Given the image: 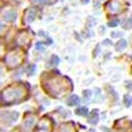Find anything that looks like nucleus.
<instances>
[{
  "label": "nucleus",
  "instance_id": "nucleus-10",
  "mask_svg": "<svg viewBox=\"0 0 132 132\" xmlns=\"http://www.w3.org/2000/svg\"><path fill=\"white\" fill-rule=\"evenodd\" d=\"M34 117H32V116H29V118L28 119H25V126H26V127H30L31 125H32V124H34Z\"/></svg>",
  "mask_w": 132,
  "mask_h": 132
},
{
  "label": "nucleus",
  "instance_id": "nucleus-1",
  "mask_svg": "<svg viewBox=\"0 0 132 132\" xmlns=\"http://www.w3.org/2000/svg\"><path fill=\"white\" fill-rule=\"evenodd\" d=\"M26 96V88L22 85H14L0 93V101L5 104L20 101Z\"/></svg>",
  "mask_w": 132,
  "mask_h": 132
},
{
  "label": "nucleus",
  "instance_id": "nucleus-18",
  "mask_svg": "<svg viewBox=\"0 0 132 132\" xmlns=\"http://www.w3.org/2000/svg\"><path fill=\"white\" fill-rule=\"evenodd\" d=\"M87 1H88V0H82V3H87Z\"/></svg>",
  "mask_w": 132,
  "mask_h": 132
},
{
  "label": "nucleus",
  "instance_id": "nucleus-14",
  "mask_svg": "<svg viewBox=\"0 0 132 132\" xmlns=\"http://www.w3.org/2000/svg\"><path fill=\"white\" fill-rule=\"evenodd\" d=\"M59 57L57 56H52L51 57V60H50V62H49V64L50 65H56V64H59Z\"/></svg>",
  "mask_w": 132,
  "mask_h": 132
},
{
  "label": "nucleus",
  "instance_id": "nucleus-19",
  "mask_svg": "<svg viewBox=\"0 0 132 132\" xmlns=\"http://www.w3.org/2000/svg\"><path fill=\"white\" fill-rule=\"evenodd\" d=\"M1 26H3V25H1V24H0V30H1Z\"/></svg>",
  "mask_w": 132,
  "mask_h": 132
},
{
  "label": "nucleus",
  "instance_id": "nucleus-2",
  "mask_svg": "<svg viewBox=\"0 0 132 132\" xmlns=\"http://www.w3.org/2000/svg\"><path fill=\"white\" fill-rule=\"evenodd\" d=\"M22 61V56L17 54V52H12V54H10L9 56L6 57V62L9 63L10 65H17L19 62Z\"/></svg>",
  "mask_w": 132,
  "mask_h": 132
},
{
  "label": "nucleus",
  "instance_id": "nucleus-12",
  "mask_svg": "<svg viewBox=\"0 0 132 132\" xmlns=\"http://www.w3.org/2000/svg\"><path fill=\"white\" fill-rule=\"evenodd\" d=\"M76 113L80 114V116H87V114H88V111H87L86 107H81V108H79V110H76Z\"/></svg>",
  "mask_w": 132,
  "mask_h": 132
},
{
  "label": "nucleus",
  "instance_id": "nucleus-9",
  "mask_svg": "<svg viewBox=\"0 0 132 132\" xmlns=\"http://www.w3.org/2000/svg\"><path fill=\"white\" fill-rule=\"evenodd\" d=\"M126 48V40H120L119 43H118V45H117V50L118 51H120V50H124Z\"/></svg>",
  "mask_w": 132,
  "mask_h": 132
},
{
  "label": "nucleus",
  "instance_id": "nucleus-7",
  "mask_svg": "<svg viewBox=\"0 0 132 132\" xmlns=\"http://www.w3.org/2000/svg\"><path fill=\"white\" fill-rule=\"evenodd\" d=\"M80 102V99H79V96L77 95H70L69 96V99H68V104L69 105H77Z\"/></svg>",
  "mask_w": 132,
  "mask_h": 132
},
{
  "label": "nucleus",
  "instance_id": "nucleus-13",
  "mask_svg": "<svg viewBox=\"0 0 132 132\" xmlns=\"http://www.w3.org/2000/svg\"><path fill=\"white\" fill-rule=\"evenodd\" d=\"M124 28H125L126 30H129V29H132V17H131V18H129L125 23H124Z\"/></svg>",
  "mask_w": 132,
  "mask_h": 132
},
{
  "label": "nucleus",
  "instance_id": "nucleus-6",
  "mask_svg": "<svg viewBox=\"0 0 132 132\" xmlns=\"http://www.w3.org/2000/svg\"><path fill=\"white\" fill-rule=\"evenodd\" d=\"M15 17H17V12H15L14 10H7L6 12L4 13V18L6 19L7 22H12V20H14Z\"/></svg>",
  "mask_w": 132,
  "mask_h": 132
},
{
  "label": "nucleus",
  "instance_id": "nucleus-11",
  "mask_svg": "<svg viewBox=\"0 0 132 132\" xmlns=\"http://www.w3.org/2000/svg\"><path fill=\"white\" fill-rule=\"evenodd\" d=\"M96 121H98V111H94V117H93V114H92V117L89 118V123L95 124Z\"/></svg>",
  "mask_w": 132,
  "mask_h": 132
},
{
  "label": "nucleus",
  "instance_id": "nucleus-15",
  "mask_svg": "<svg viewBox=\"0 0 132 132\" xmlns=\"http://www.w3.org/2000/svg\"><path fill=\"white\" fill-rule=\"evenodd\" d=\"M117 24H118V20H117V19H114V20H111V22L108 23V25H110V26H116Z\"/></svg>",
  "mask_w": 132,
  "mask_h": 132
},
{
  "label": "nucleus",
  "instance_id": "nucleus-17",
  "mask_svg": "<svg viewBox=\"0 0 132 132\" xmlns=\"http://www.w3.org/2000/svg\"><path fill=\"white\" fill-rule=\"evenodd\" d=\"M83 93H85V96H86L87 99L90 96V92H89V90H86V92H83Z\"/></svg>",
  "mask_w": 132,
  "mask_h": 132
},
{
  "label": "nucleus",
  "instance_id": "nucleus-3",
  "mask_svg": "<svg viewBox=\"0 0 132 132\" xmlns=\"http://www.w3.org/2000/svg\"><path fill=\"white\" fill-rule=\"evenodd\" d=\"M120 7H121L120 0H110L107 4V9L111 12H118V11H120Z\"/></svg>",
  "mask_w": 132,
  "mask_h": 132
},
{
  "label": "nucleus",
  "instance_id": "nucleus-8",
  "mask_svg": "<svg viewBox=\"0 0 132 132\" xmlns=\"http://www.w3.org/2000/svg\"><path fill=\"white\" fill-rule=\"evenodd\" d=\"M74 131V127L71 124H65L61 127V131L60 132H73Z\"/></svg>",
  "mask_w": 132,
  "mask_h": 132
},
{
  "label": "nucleus",
  "instance_id": "nucleus-4",
  "mask_svg": "<svg viewBox=\"0 0 132 132\" xmlns=\"http://www.w3.org/2000/svg\"><path fill=\"white\" fill-rule=\"evenodd\" d=\"M0 118L4 120V121H6L9 120V123H13L17 118H18V113H15V112H10V113H4V114H0Z\"/></svg>",
  "mask_w": 132,
  "mask_h": 132
},
{
  "label": "nucleus",
  "instance_id": "nucleus-16",
  "mask_svg": "<svg viewBox=\"0 0 132 132\" xmlns=\"http://www.w3.org/2000/svg\"><path fill=\"white\" fill-rule=\"evenodd\" d=\"M34 3H36V4H43V3H45V0H32Z\"/></svg>",
  "mask_w": 132,
  "mask_h": 132
},
{
  "label": "nucleus",
  "instance_id": "nucleus-5",
  "mask_svg": "<svg viewBox=\"0 0 132 132\" xmlns=\"http://www.w3.org/2000/svg\"><path fill=\"white\" fill-rule=\"evenodd\" d=\"M25 17H24V22L25 23H31L36 17V10L35 9H29L26 12H25Z\"/></svg>",
  "mask_w": 132,
  "mask_h": 132
}]
</instances>
